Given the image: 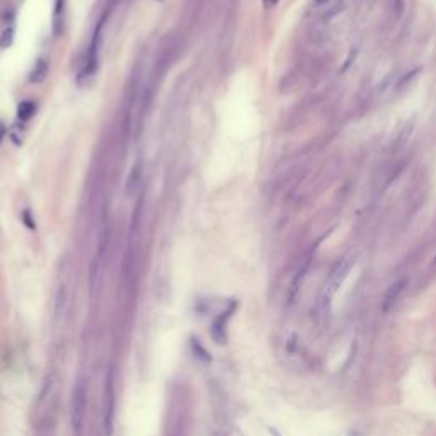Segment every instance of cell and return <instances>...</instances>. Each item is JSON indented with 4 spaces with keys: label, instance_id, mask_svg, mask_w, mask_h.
Here are the masks:
<instances>
[{
    "label": "cell",
    "instance_id": "5",
    "mask_svg": "<svg viewBox=\"0 0 436 436\" xmlns=\"http://www.w3.org/2000/svg\"><path fill=\"white\" fill-rule=\"evenodd\" d=\"M305 36L310 45L314 46H319L322 43H326L329 40V31H327V26L324 21H319V19H314L312 23L307 26V31H305Z\"/></svg>",
    "mask_w": 436,
    "mask_h": 436
},
{
    "label": "cell",
    "instance_id": "14",
    "mask_svg": "<svg viewBox=\"0 0 436 436\" xmlns=\"http://www.w3.org/2000/svg\"><path fill=\"white\" fill-rule=\"evenodd\" d=\"M279 0H264V6L266 7H276V4H278Z\"/></svg>",
    "mask_w": 436,
    "mask_h": 436
},
{
    "label": "cell",
    "instance_id": "10",
    "mask_svg": "<svg viewBox=\"0 0 436 436\" xmlns=\"http://www.w3.org/2000/svg\"><path fill=\"white\" fill-rule=\"evenodd\" d=\"M46 75H48V65H46L45 60H40L36 67H34L33 73H31V82H34V84H40V82L45 79Z\"/></svg>",
    "mask_w": 436,
    "mask_h": 436
},
{
    "label": "cell",
    "instance_id": "15",
    "mask_svg": "<svg viewBox=\"0 0 436 436\" xmlns=\"http://www.w3.org/2000/svg\"><path fill=\"white\" fill-rule=\"evenodd\" d=\"M348 436H358V433H356V431H351V433H349Z\"/></svg>",
    "mask_w": 436,
    "mask_h": 436
},
{
    "label": "cell",
    "instance_id": "12",
    "mask_svg": "<svg viewBox=\"0 0 436 436\" xmlns=\"http://www.w3.org/2000/svg\"><path fill=\"white\" fill-rule=\"evenodd\" d=\"M140 183H141V178H140V167H135V169H133V172H131V176H129V179H128V191L129 193H135L136 189H138V186H140Z\"/></svg>",
    "mask_w": 436,
    "mask_h": 436
},
{
    "label": "cell",
    "instance_id": "2",
    "mask_svg": "<svg viewBox=\"0 0 436 436\" xmlns=\"http://www.w3.org/2000/svg\"><path fill=\"white\" fill-rule=\"evenodd\" d=\"M356 259H358L356 252H349L343 259H341L338 264H336V267L332 269V273L329 276V279H327L326 292H324L327 299H331V297L339 290V286L344 283V279L348 278L349 271H351L353 266L356 264Z\"/></svg>",
    "mask_w": 436,
    "mask_h": 436
},
{
    "label": "cell",
    "instance_id": "11",
    "mask_svg": "<svg viewBox=\"0 0 436 436\" xmlns=\"http://www.w3.org/2000/svg\"><path fill=\"white\" fill-rule=\"evenodd\" d=\"M34 111H36V106H34L33 101H24V102H21L19 107H17V114H19V118L24 119V121L31 118V116L34 114Z\"/></svg>",
    "mask_w": 436,
    "mask_h": 436
},
{
    "label": "cell",
    "instance_id": "3",
    "mask_svg": "<svg viewBox=\"0 0 436 436\" xmlns=\"http://www.w3.org/2000/svg\"><path fill=\"white\" fill-rule=\"evenodd\" d=\"M114 407H116V394H114V372L113 368L107 372L106 378V399H104V426L106 436H113L114 426Z\"/></svg>",
    "mask_w": 436,
    "mask_h": 436
},
{
    "label": "cell",
    "instance_id": "16",
    "mask_svg": "<svg viewBox=\"0 0 436 436\" xmlns=\"http://www.w3.org/2000/svg\"><path fill=\"white\" fill-rule=\"evenodd\" d=\"M431 266L436 267V256H434V259H433V262H431Z\"/></svg>",
    "mask_w": 436,
    "mask_h": 436
},
{
    "label": "cell",
    "instance_id": "4",
    "mask_svg": "<svg viewBox=\"0 0 436 436\" xmlns=\"http://www.w3.org/2000/svg\"><path fill=\"white\" fill-rule=\"evenodd\" d=\"M407 284H409V279L404 276V278L395 279V281L387 288L385 295H383V300H382V312L383 314H388L392 309L395 307L397 302L400 300V297L404 295Z\"/></svg>",
    "mask_w": 436,
    "mask_h": 436
},
{
    "label": "cell",
    "instance_id": "7",
    "mask_svg": "<svg viewBox=\"0 0 436 436\" xmlns=\"http://www.w3.org/2000/svg\"><path fill=\"white\" fill-rule=\"evenodd\" d=\"M309 267H310V256H307L304 259L300 269L297 271V276H295V279H293V283H292L290 293H288V300H290V302H295V299L299 297L300 288H302V284H304V279H305V276H307Z\"/></svg>",
    "mask_w": 436,
    "mask_h": 436
},
{
    "label": "cell",
    "instance_id": "13",
    "mask_svg": "<svg viewBox=\"0 0 436 436\" xmlns=\"http://www.w3.org/2000/svg\"><path fill=\"white\" fill-rule=\"evenodd\" d=\"M338 2H341V0H312L314 12L326 11V9H329L331 6H334V4H338Z\"/></svg>",
    "mask_w": 436,
    "mask_h": 436
},
{
    "label": "cell",
    "instance_id": "9",
    "mask_svg": "<svg viewBox=\"0 0 436 436\" xmlns=\"http://www.w3.org/2000/svg\"><path fill=\"white\" fill-rule=\"evenodd\" d=\"M404 7H405L404 0H388V17H390V21L397 23L400 19V16L404 14Z\"/></svg>",
    "mask_w": 436,
    "mask_h": 436
},
{
    "label": "cell",
    "instance_id": "6",
    "mask_svg": "<svg viewBox=\"0 0 436 436\" xmlns=\"http://www.w3.org/2000/svg\"><path fill=\"white\" fill-rule=\"evenodd\" d=\"M409 159H411V157H409L407 154H404V155H400V157H397L395 161L390 164V167H388V169L385 171V179H383V189L388 188L392 183H394V181H397V179L400 178V174H402L404 169L407 167Z\"/></svg>",
    "mask_w": 436,
    "mask_h": 436
},
{
    "label": "cell",
    "instance_id": "8",
    "mask_svg": "<svg viewBox=\"0 0 436 436\" xmlns=\"http://www.w3.org/2000/svg\"><path fill=\"white\" fill-rule=\"evenodd\" d=\"M419 73H421V68H414V70L404 73V75L400 77L399 80H397V85H395L397 92H402V90L409 89V85H411L412 82L417 79V75H419Z\"/></svg>",
    "mask_w": 436,
    "mask_h": 436
},
{
    "label": "cell",
    "instance_id": "1",
    "mask_svg": "<svg viewBox=\"0 0 436 436\" xmlns=\"http://www.w3.org/2000/svg\"><path fill=\"white\" fill-rule=\"evenodd\" d=\"M89 383L85 377H79L72 394V429L75 436H82L85 426V414H87Z\"/></svg>",
    "mask_w": 436,
    "mask_h": 436
}]
</instances>
